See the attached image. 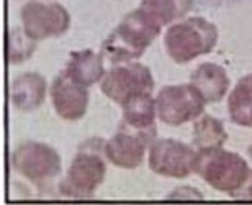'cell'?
I'll return each mask as SVG.
<instances>
[{
    "mask_svg": "<svg viewBox=\"0 0 252 205\" xmlns=\"http://www.w3.org/2000/svg\"><path fill=\"white\" fill-rule=\"evenodd\" d=\"M160 25L144 8H136L126 13L120 25L102 43L100 54L110 63L122 64L141 58L151 43L159 36Z\"/></svg>",
    "mask_w": 252,
    "mask_h": 205,
    "instance_id": "cell-1",
    "label": "cell"
},
{
    "mask_svg": "<svg viewBox=\"0 0 252 205\" xmlns=\"http://www.w3.org/2000/svg\"><path fill=\"white\" fill-rule=\"evenodd\" d=\"M102 138H90L79 146L65 177L59 182V192L70 199H90L107 174V158Z\"/></svg>",
    "mask_w": 252,
    "mask_h": 205,
    "instance_id": "cell-2",
    "label": "cell"
},
{
    "mask_svg": "<svg viewBox=\"0 0 252 205\" xmlns=\"http://www.w3.org/2000/svg\"><path fill=\"white\" fill-rule=\"evenodd\" d=\"M218 43V28L201 17H191L174 23L164 36L169 58L177 64L208 54Z\"/></svg>",
    "mask_w": 252,
    "mask_h": 205,
    "instance_id": "cell-3",
    "label": "cell"
},
{
    "mask_svg": "<svg viewBox=\"0 0 252 205\" xmlns=\"http://www.w3.org/2000/svg\"><path fill=\"white\" fill-rule=\"evenodd\" d=\"M251 168L246 159L223 148L198 149L195 159V174L203 179L210 187L231 196L238 191Z\"/></svg>",
    "mask_w": 252,
    "mask_h": 205,
    "instance_id": "cell-4",
    "label": "cell"
},
{
    "mask_svg": "<svg viewBox=\"0 0 252 205\" xmlns=\"http://www.w3.org/2000/svg\"><path fill=\"white\" fill-rule=\"evenodd\" d=\"M10 164L20 176L44 191L61 172V156L49 144L23 141L10 154Z\"/></svg>",
    "mask_w": 252,
    "mask_h": 205,
    "instance_id": "cell-5",
    "label": "cell"
},
{
    "mask_svg": "<svg viewBox=\"0 0 252 205\" xmlns=\"http://www.w3.org/2000/svg\"><path fill=\"white\" fill-rule=\"evenodd\" d=\"M158 118L170 127L191 122L205 112V101L191 84L165 86L156 96Z\"/></svg>",
    "mask_w": 252,
    "mask_h": 205,
    "instance_id": "cell-6",
    "label": "cell"
},
{
    "mask_svg": "<svg viewBox=\"0 0 252 205\" xmlns=\"http://www.w3.org/2000/svg\"><path fill=\"white\" fill-rule=\"evenodd\" d=\"M100 89L110 101L123 105L139 94L153 92L154 77L149 69L141 63L129 61L113 64V68L105 72Z\"/></svg>",
    "mask_w": 252,
    "mask_h": 205,
    "instance_id": "cell-7",
    "label": "cell"
},
{
    "mask_svg": "<svg viewBox=\"0 0 252 205\" xmlns=\"http://www.w3.org/2000/svg\"><path fill=\"white\" fill-rule=\"evenodd\" d=\"M23 30L33 41L61 36L70 27L69 12L61 3L30 0L20 10Z\"/></svg>",
    "mask_w": 252,
    "mask_h": 205,
    "instance_id": "cell-8",
    "label": "cell"
},
{
    "mask_svg": "<svg viewBox=\"0 0 252 205\" xmlns=\"http://www.w3.org/2000/svg\"><path fill=\"white\" fill-rule=\"evenodd\" d=\"M196 151L172 138H156L149 146L151 171L164 177L184 179L195 172Z\"/></svg>",
    "mask_w": 252,
    "mask_h": 205,
    "instance_id": "cell-9",
    "label": "cell"
},
{
    "mask_svg": "<svg viewBox=\"0 0 252 205\" xmlns=\"http://www.w3.org/2000/svg\"><path fill=\"white\" fill-rule=\"evenodd\" d=\"M158 138V132H139L120 122L117 133L105 141V158L113 166L136 169L144 161L146 149Z\"/></svg>",
    "mask_w": 252,
    "mask_h": 205,
    "instance_id": "cell-10",
    "label": "cell"
},
{
    "mask_svg": "<svg viewBox=\"0 0 252 205\" xmlns=\"http://www.w3.org/2000/svg\"><path fill=\"white\" fill-rule=\"evenodd\" d=\"M53 107L63 120L75 122L80 120L89 107V91L87 87L74 82L64 71L54 77L49 87Z\"/></svg>",
    "mask_w": 252,
    "mask_h": 205,
    "instance_id": "cell-11",
    "label": "cell"
},
{
    "mask_svg": "<svg viewBox=\"0 0 252 205\" xmlns=\"http://www.w3.org/2000/svg\"><path fill=\"white\" fill-rule=\"evenodd\" d=\"M46 96V81L38 72H23L10 84V101L20 112H33L41 107Z\"/></svg>",
    "mask_w": 252,
    "mask_h": 205,
    "instance_id": "cell-12",
    "label": "cell"
},
{
    "mask_svg": "<svg viewBox=\"0 0 252 205\" xmlns=\"http://www.w3.org/2000/svg\"><path fill=\"white\" fill-rule=\"evenodd\" d=\"M190 84L200 92L205 103H216L223 101L228 92L229 77L224 68L215 63H203L191 72Z\"/></svg>",
    "mask_w": 252,
    "mask_h": 205,
    "instance_id": "cell-13",
    "label": "cell"
},
{
    "mask_svg": "<svg viewBox=\"0 0 252 205\" xmlns=\"http://www.w3.org/2000/svg\"><path fill=\"white\" fill-rule=\"evenodd\" d=\"M64 72L74 82L84 87H90L105 76L103 56L92 51V49L72 51L67 59V64H65Z\"/></svg>",
    "mask_w": 252,
    "mask_h": 205,
    "instance_id": "cell-14",
    "label": "cell"
},
{
    "mask_svg": "<svg viewBox=\"0 0 252 205\" xmlns=\"http://www.w3.org/2000/svg\"><path fill=\"white\" fill-rule=\"evenodd\" d=\"M123 118L122 123L128 125L129 128L139 130V132H158L156 128V99L151 96V92L139 94L128 102L122 105Z\"/></svg>",
    "mask_w": 252,
    "mask_h": 205,
    "instance_id": "cell-15",
    "label": "cell"
},
{
    "mask_svg": "<svg viewBox=\"0 0 252 205\" xmlns=\"http://www.w3.org/2000/svg\"><path fill=\"white\" fill-rule=\"evenodd\" d=\"M228 110L233 123L252 128V74L241 77L228 99Z\"/></svg>",
    "mask_w": 252,
    "mask_h": 205,
    "instance_id": "cell-16",
    "label": "cell"
},
{
    "mask_svg": "<svg viewBox=\"0 0 252 205\" xmlns=\"http://www.w3.org/2000/svg\"><path fill=\"white\" fill-rule=\"evenodd\" d=\"M226 141H228V133H226L221 120L205 113L195 120L193 146L196 149L223 148Z\"/></svg>",
    "mask_w": 252,
    "mask_h": 205,
    "instance_id": "cell-17",
    "label": "cell"
},
{
    "mask_svg": "<svg viewBox=\"0 0 252 205\" xmlns=\"http://www.w3.org/2000/svg\"><path fill=\"white\" fill-rule=\"evenodd\" d=\"M193 3L195 0H141V8L149 12L164 27L184 18L193 8Z\"/></svg>",
    "mask_w": 252,
    "mask_h": 205,
    "instance_id": "cell-18",
    "label": "cell"
},
{
    "mask_svg": "<svg viewBox=\"0 0 252 205\" xmlns=\"http://www.w3.org/2000/svg\"><path fill=\"white\" fill-rule=\"evenodd\" d=\"M36 41L27 36L25 30L12 28L8 32V61L10 64H20L32 56L36 48Z\"/></svg>",
    "mask_w": 252,
    "mask_h": 205,
    "instance_id": "cell-19",
    "label": "cell"
},
{
    "mask_svg": "<svg viewBox=\"0 0 252 205\" xmlns=\"http://www.w3.org/2000/svg\"><path fill=\"white\" fill-rule=\"evenodd\" d=\"M229 197L239 199V201H252V169L249 171L248 177L244 179V182L241 184V187L231 194Z\"/></svg>",
    "mask_w": 252,
    "mask_h": 205,
    "instance_id": "cell-20",
    "label": "cell"
},
{
    "mask_svg": "<svg viewBox=\"0 0 252 205\" xmlns=\"http://www.w3.org/2000/svg\"><path fill=\"white\" fill-rule=\"evenodd\" d=\"M167 199H203V194L193 187H179L172 194H169Z\"/></svg>",
    "mask_w": 252,
    "mask_h": 205,
    "instance_id": "cell-21",
    "label": "cell"
},
{
    "mask_svg": "<svg viewBox=\"0 0 252 205\" xmlns=\"http://www.w3.org/2000/svg\"><path fill=\"white\" fill-rule=\"evenodd\" d=\"M198 2L205 5H213V7H223V5H233L239 0H198Z\"/></svg>",
    "mask_w": 252,
    "mask_h": 205,
    "instance_id": "cell-22",
    "label": "cell"
},
{
    "mask_svg": "<svg viewBox=\"0 0 252 205\" xmlns=\"http://www.w3.org/2000/svg\"><path fill=\"white\" fill-rule=\"evenodd\" d=\"M248 154H249V158H251V161H252V144L248 148Z\"/></svg>",
    "mask_w": 252,
    "mask_h": 205,
    "instance_id": "cell-23",
    "label": "cell"
}]
</instances>
